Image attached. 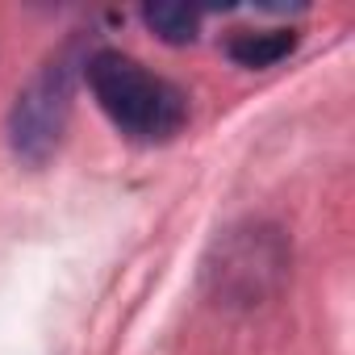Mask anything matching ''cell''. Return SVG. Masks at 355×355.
<instances>
[{"instance_id": "cell-1", "label": "cell", "mask_w": 355, "mask_h": 355, "mask_svg": "<svg viewBox=\"0 0 355 355\" xmlns=\"http://www.w3.org/2000/svg\"><path fill=\"white\" fill-rule=\"evenodd\" d=\"M84 76L101 113L134 142H171L189 121V96L121 51H92Z\"/></svg>"}, {"instance_id": "cell-3", "label": "cell", "mask_w": 355, "mask_h": 355, "mask_svg": "<svg viewBox=\"0 0 355 355\" xmlns=\"http://www.w3.org/2000/svg\"><path fill=\"white\" fill-rule=\"evenodd\" d=\"M88 55L80 51V42H67L59 55H51L38 76L17 92L13 109H9V146L17 150V159L42 167L71 121V101H76V76L84 71Z\"/></svg>"}, {"instance_id": "cell-4", "label": "cell", "mask_w": 355, "mask_h": 355, "mask_svg": "<svg viewBox=\"0 0 355 355\" xmlns=\"http://www.w3.org/2000/svg\"><path fill=\"white\" fill-rule=\"evenodd\" d=\"M297 46L293 30H243L226 42V55L239 67H276L280 59H288Z\"/></svg>"}, {"instance_id": "cell-5", "label": "cell", "mask_w": 355, "mask_h": 355, "mask_svg": "<svg viewBox=\"0 0 355 355\" xmlns=\"http://www.w3.org/2000/svg\"><path fill=\"white\" fill-rule=\"evenodd\" d=\"M142 21L171 46H184L197 38V26H201V13L189 9V5H146L142 9Z\"/></svg>"}, {"instance_id": "cell-2", "label": "cell", "mask_w": 355, "mask_h": 355, "mask_svg": "<svg viewBox=\"0 0 355 355\" xmlns=\"http://www.w3.org/2000/svg\"><path fill=\"white\" fill-rule=\"evenodd\" d=\"M293 251L284 230L268 222H243L226 230L205 259V288L218 305H259L288 276Z\"/></svg>"}]
</instances>
